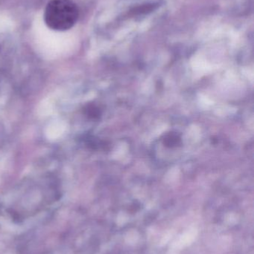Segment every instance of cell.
I'll return each mask as SVG.
<instances>
[{"instance_id": "1", "label": "cell", "mask_w": 254, "mask_h": 254, "mask_svg": "<svg viewBox=\"0 0 254 254\" xmlns=\"http://www.w3.org/2000/svg\"><path fill=\"white\" fill-rule=\"evenodd\" d=\"M79 16V7L72 0H51L45 8L44 22L50 29L64 31L76 25Z\"/></svg>"}, {"instance_id": "2", "label": "cell", "mask_w": 254, "mask_h": 254, "mask_svg": "<svg viewBox=\"0 0 254 254\" xmlns=\"http://www.w3.org/2000/svg\"><path fill=\"white\" fill-rule=\"evenodd\" d=\"M180 138L177 134L169 133L167 134L164 139V143L168 147H174L180 144Z\"/></svg>"}, {"instance_id": "3", "label": "cell", "mask_w": 254, "mask_h": 254, "mask_svg": "<svg viewBox=\"0 0 254 254\" xmlns=\"http://www.w3.org/2000/svg\"><path fill=\"white\" fill-rule=\"evenodd\" d=\"M85 113L92 119H96L99 116L100 111L95 105H88L85 108Z\"/></svg>"}]
</instances>
